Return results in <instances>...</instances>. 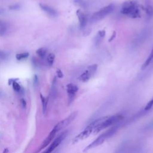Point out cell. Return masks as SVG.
Here are the masks:
<instances>
[{"label": "cell", "instance_id": "1", "mask_svg": "<svg viewBox=\"0 0 153 153\" xmlns=\"http://www.w3.org/2000/svg\"><path fill=\"white\" fill-rule=\"evenodd\" d=\"M118 129V126L117 125L111 127H110L108 130L100 134L94 140H93L91 143H90L88 145H87L84 149L83 150L84 152L87 151L88 150H90L93 148H95L101 144H102L106 139H109L111 136H112L117 131Z\"/></svg>", "mask_w": 153, "mask_h": 153}, {"label": "cell", "instance_id": "2", "mask_svg": "<svg viewBox=\"0 0 153 153\" xmlns=\"http://www.w3.org/2000/svg\"><path fill=\"white\" fill-rule=\"evenodd\" d=\"M124 118V117L121 114H115L110 117H106V118L100 122L94 128L93 133H97L106 128L111 127L118 124Z\"/></svg>", "mask_w": 153, "mask_h": 153}, {"label": "cell", "instance_id": "3", "mask_svg": "<svg viewBox=\"0 0 153 153\" xmlns=\"http://www.w3.org/2000/svg\"><path fill=\"white\" fill-rule=\"evenodd\" d=\"M106 116L105 117H100L98 119H96L94 121H93L90 124H88L85 128V129L82 131L80 133H79L78 135H76L73 139V143H77L78 142L82 140L83 139H86L87 137H88L90 134L93 132L94 128H96V127L100 123L102 122L105 118Z\"/></svg>", "mask_w": 153, "mask_h": 153}, {"label": "cell", "instance_id": "4", "mask_svg": "<svg viewBox=\"0 0 153 153\" xmlns=\"http://www.w3.org/2000/svg\"><path fill=\"white\" fill-rule=\"evenodd\" d=\"M121 12L131 17H137L140 16L139 10L134 2L127 1L124 2L122 6Z\"/></svg>", "mask_w": 153, "mask_h": 153}, {"label": "cell", "instance_id": "5", "mask_svg": "<svg viewBox=\"0 0 153 153\" xmlns=\"http://www.w3.org/2000/svg\"><path fill=\"white\" fill-rule=\"evenodd\" d=\"M114 8H115L114 4H109L108 5L103 7L102 8H101L99 11H96V13H94L92 15L91 19L94 20H97L102 19V18L105 17L106 16L110 14L114 10Z\"/></svg>", "mask_w": 153, "mask_h": 153}, {"label": "cell", "instance_id": "6", "mask_svg": "<svg viewBox=\"0 0 153 153\" xmlns=\"http://www.w3.org/2000/svg\"><path fill=\"white\" fill-rule=\"evenodd\" d=\"M77 112H74L73 113H72L71 114H70L68 117H66L65 119L60 121V122H59L54 127L56 128V129L57 130V132L60 130H61L62 129L65 128L66 127H67L69 124H70L76 118V117L77 116Z\"/></svg>", "mask_w": 153, "mask_h": 153}, {"label": "cell", "instance_id": "7", "mask_svg": "<svg viewBox=\"0 0 153 153\" xmlns=\"http://www.w3.org/2000/svg\"><path fill=\"white\" fill-rule=\"evenodd\" d=\"M97 68V65L96 64L91 65L88 67V69L85 71L79 77V79L82 82L88 81L90 78L95 74Z\"/></svg>", "mask_w": 153, "mask_h": 153}, {"label": "cell", "instance_id": "8", "mask_svg": "<svg viewBox=\"0 0 153 153\" xmlns=\"http://www.w3.org/2000/svg\"><path fill=\"white\" fill-rule=\"evenodd\" d=\"M68 134V131H65L62 133L57 138H56L50 146L44 152V153H51L63 140Z\"/></svg>", "mask_w": 153, "mask_h": 153}, {"label": "cell", "instance_id": "9", "mask_svg": "<svg viewBox=\"0 0 153 153\" xmlns=\"http://www.w3.org/2000/svg\"><path fill=\"white\" fill-rule=\"evenodd\" d=\"M57 133V131L56 129V128L54 127V128L52 129V130L49 133L48 136L45 139V140L42 143V144L39 148V149L38 151H40L43 148H45V147H47L48 146V145H49V143H50V142L52 141V140L54 138Z\"/></svg>", "mask_w": 153, "mask_h": 153}, {"label": "cell", "instance_id": "10", "mask_svg": "<svg viewBox=\"0 0 153 153\" xmlns=\"http://www.w3.org/2000/svg\"><path fill=\"white\" fill-rule=\"evenodd\" d=\"M66 87H67V93L69 96V100L71 101L73 100L76 93L78 91V87L76 85L71 83L68 84Z\"/></svg>", "mask_w": 153, "mask_h": 153}, {"label": "cell", "instance_id": "11", "mask_svg": "<svg viewBox=\"0 0 153 153\" xmlns=\"http://www.w3.org/2000/svg\"><path fill=\"white\" fill-rule=\"evenodd\" d=\"M76 15H77L78 20H79L80 28H81V29L84 28L86 26L87 22L86 16L79 10H77Z\"/></svg>", "mask_w": 153, "mask_h": 153}, {"label": "cell", "instance_id": "12", "mask_svg": "<svg viewBox=\"0 0 153 153\" xmlns=\"http://www.w3.org/2000/svg\"><path fill=\"white\" fill-rule=\"evenodd\" d=\"M40 8L44 11L45 12H46L47 14H48L49 15L51 16H56L57 15V12L56 10H55L54 8H53L52 7H50L49 5H47L46 4H39Z\"/></svg>", "mask_w": 153, "mask_h": 153}, {"label": "cell", "instance_id": "13", "mask_svg": "<svg viewBox=\"0 0 153 153\" xmlns=\"http://www.w3.org/2000/svg\"><path fill=\"white\" fill-rule=\"evenodd\" d=\"M152 59H153V48H152V51H151V52L149 56H148V57L146 59V60H145V62L143 63V65H142L141 69H145V68L149 65V63H150L151 62L152 60Z\"/></svg>", "mask_w": 153, "mask_h": 153}, {"label": "cell", "instance_id": "14", "mask_svg": "<svg viewBox=\"0 0 153 153\" xmlns=\"http://www.w3.org/2000/svg\"><path fill=\"white\" fill-rule=\"evenodd\" d=\"M47 52V50L45 48H40L36 51V54L38 55V56H39L41 58H43L45 56Z\"/></svg>", "mask_w": 153, "mask_h": 153}, {"label": "cell", "instance_id": "15", "mask_svg": "<svg viewBox=\"0 0 153 153\" xmlns=\"http://www.w3.org/2000/svg\"><path fill=\"white\" fill-rule=\"evenodd\" d=\"M146 13L149 18L153 17V7L151 5H148L146 7Z\"/></svg>", "mask_w": 153, "mask_h": 153}, {"label": "cell", "instance_id": "16", "mask_svg": "<svg viewBox=\"0 0 153 153\" xmlns=\"http://www.w3.org/2000/svg\"><path fill=\"white\" fill-rule=\"evenodd\" d=\"M29 53H18L16 54V57L17 60H20L24 59L27 58L29 56Z\"/></svg>", "mask_w": 153, "mask_h": 153}, {"label": "cell", "instance_id": "17", "mask_svg": "<svg viewBox=\"0 0 153 153\" xmlns=\"http://www.w3.org/2000/svg\"><path fill=\"white\" fill-rule=\"evenodd\" d=\"M55 59V55L53 53H50L47 56V62L50 65H52L54 63Z\"/></svg>", "mask_w": 153, "mask_h": 153}, {"label": "cell", "instance_id": "18", "mask_svg": "<svg viewBox=\"0 0 153 153\" xmlns=\"http://www.w3.org/2000/svg\"><path fill=\"white\" fill-rule=\"evenodd\" d=\"M41 100H42V109H43V111L45 113V111H46V108H47V100L45 99V98L44 97H43L42 96V94H41Z\"/></svg>", "mask_w": 153, "mask_h": 153}, {"label": "cell", "instance_id": "19", "mask_svg": "<svg viewBox=\"0 0 153 153\" xmlns=\"http://www.w3.org/2000/svg\"><path fill=\"white\" fill-rule=\"evenodd\" d=\"M152 106H153V97L148 102L146 106L145 107V111H148L150 109H151V108Z\"/></svg>", "mask_w": 153, "mask_h": 153}, {"label": "cell", "instance_id": "20", "mask_svg": "<svg viewBox=\"0 0 153 153\" xmlns=\"http://www.w3.org/2000/svg\"><path fill=\"white\" fill-rule=\"evenodd\" d=\"M12 84H13V88H14V90L15 91H19L20 90L21 87H20V85H19L17 82L14 81Z\"/></svg>", "mask_w": 153, "mask_h": 153}, {"label": "cell", "instance_id": "21", "mask_svg": "<svg viewBox=\"0 0 153 153\" xmlns=\"http://www.w3.org/2000/svg\"><path fill=\"white\" fill-rule=\"evenodd\" d=\"M20 5L19 4H16L9 6V9L11 10H17L20 9Z\"/></svg>", "mask_w": 153, "mask_h": 153}, {"label": "cell", "instance_id": "22", "mask_svg": "<svg viewBox=\"0 0 153 153\" xmlns=\"http://www.w3.org/2000/svg\"><path fill=\"white\" fill-rule=\"evenodd\" d=\"M7 31V26H4L0 28V36H3Z\"/></svg>", "mask_w": 153, "mask_h": 153}, {"label": "cell", "instance_id": "23", "mask_svg": "<svg viewBox=\"0 0 153 153\" xmlns=\"http://www.w3.org/2000/svg\"><path fill=\"white\" fill-rule=\"evenodd\" d=\"M7 55H6V53L3 51L2 50H0V59H5Z\"/></svg>", "mask_w": 153, "mask_h": 153}, {"label": "cell", "instance_id": "24", "mask_svg": "<svg viewBox=\"0 0 153 153\" xmlns=\"http://www.w3.org/2000/svg\"><path fill=\"white\" fill-rule=\"evenodd\" d=\"M56 73H57V76L59 78H62L63 76V73L62 72V71L59 69H58L56 71Z\"/></svg>", "mask_w": 153, "mask_h": 153}, {"label": "cell", "instance_id": "25", "mask_svg": "<svg viewBox=\"0 0 153 153\" xmlns=\"http://www.w3.org/2000/svg\"><path fill=\"white\" fill-rule=\"evenodd\" d=\"M98 35L100 37L103 38L105 35V30H100L98 33Z\"/></svg>", "mask_w": 153, "mask_h": 153}, {"label": "cell", "instance_id": "26", "mask_svg": "<svg viewBox=\"0 0 153 153\" xmlns=\"http://www.w3.org/2000/svg\"><path fill=\"white\" fill-rule=\"evenodd\" d=\"M4 26H7L6 25H5V23L0 20V28L2 27H4Z\"/></svg>", "mask_w": 153, "mask_h": 153}, {"label": "cell", "instance_id": "27", "mask_svg": "<svg viewBox=\"0 0 153 153\" xmlns=\"http://www.w3.org/2000/svg\"><path fill=\"white\" fill-rule=\"evenodd\" d=\"M33 82H34L35 84H37V83H38V76H37L36 75L34 76Z\"/></svg>", "mask_w": 153, "mask_h": 153}, {"label": "cell", "instance_id": "28", "mask_svg": "<svg viewBox=\"0 0 153 153\" xmlns=\"http://www.w3.org/2000/svg\"><path fill=\"white\" fill-rule=\"evenodd\" d=\"M115 35H116V33H115V32L114 31V34L112 35V36H111V38L109 39V41H112V39H113L115 38Z\"/></svg>", "mask_w": 153, "mask_h": 153}, {"label": "cell", "instance_id": "29", "mask_svg": "<svg viewBox=\"0 0 153 153\" xmlns=\"http://www.w3.org/2000/svg\"><path fill=\"white\" fill-rule=\"evenodd\" d=\"M21 102H22V105L25 106H26V102H25V100H23V99H22V100H21Z\"/></svg>", "mask_w": 153, "mask_h": 153}, {"label": "cell", "instance_id": "30", "mask_svg": "<svg viewBox=\"0 0 153 153\" xmlns=\"http://www.w3.org/2000/svg\"><path fill=\"white\" fill-rule=\"evenodd\" d=\"M3 11H4V10H2V9H1V8H0V14H1V13H3Z\"/></svg>", "mask_w": 153, "mask_h": 153}, {"label": "cell", "instance_id": "31", "mask_svg": "<svg viewBox=\"0 0 153 153\" xmlns=\"http://www.w3.org/2000/svg\"><path fill=\"white\" fill-rule=\"evenodd\" d=\"M0 95H1V93H0Z\"/></svg>", "mask_w": 153, "mask_h": 153}, {"label": "cell", "instance_id": "32", "mask_svg": "<svg viewBox=\"0 0 153 153\" xmlns=\"http://www.w3.org/2000/svg\"><path fill=\"white\" fill-rule=\"evenodd\" d=\"M43 153H44V152H43Z\"/></svg>", "mask_w": 153, "mask_h": 153}]
</instances>
